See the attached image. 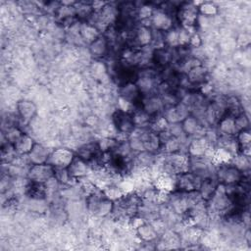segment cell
<instances>
[{"mask_svg": "<svg viewBox=\"0 0 251 251\" xmlns=\"http://www.w3.org/2000/svg\"><path fill=\"white\" fill-rule=\"evenodd\" d=\"M207 203V211L214 212L216 214H224L231 211L233 207L232 202L228 196L226 185L219 183L215 192L211 196Z\"/></svg>", "mask_w": 251, "mask_h": 251, "instance_id": "3957f363", "label": "cell"}, {"mask_svg": "<svg viewBox=\"0 0 251 251\" xmlns=\"http://www.w3.org/2000/svg\"><path fill=\"white\" fill-rule=\"evenodd\" d=\"M75 153L68 148H58L51 151L47 163L55 169H67L75 158Z\"/></svg>", "mask_w": 251, "mask_h": 251, "instance_id": "9c48e42d", "label": "cell"}, {"mask_svg": "<svg viewBox=\"0 0 251 251\" xmlns=\"http://www.w3.org/2000/svg\"><path fill=\"white\" fill-rule=\"evenodd\" d=\"M202 44V39L200 37V35L197 32H193L190 35V39H189V44L188 47H193V48H197L199 46H201Z\"/></svg>", "mask_w": 251, "mask_h": 251, "instance_id": "60d3db41", "label": "cell"}, {"mask_svg": "<svg viewBox=\"0 0 251 251\" xmlns=\"http://www.w3.org/2000/svg\"><path fill=\"white\" fill-rule=\"evenodd\" d=\"M168 126H169V123L167 122V120L165 119V117L162 114V115H159L152 119L149 128L157 133H160V132L167 130Z\"/></svg>", "mask_w": 251, "mask_h": 251, "instance_id": "836d02e7", "label": "cell"}, {"mask_svg": "<svg viewBox=\"0 0 251 251\" xmlns=\"http://www.w3.org/2000/svg\"><path fill=\"white\" fill-rule=\"evenodd\" d=\"M140 107L152 118L162 115L165 110L162 97L156 92L142 95Z\"/></svg>", "mask_w": 251, "mask_h": 251, "instance_id": "ba28073f", "label": "cell"}, {"mask_svg": "<svg viewBox=\"0 0 251 251\" xmlns=\"http://www.w3.org/2000/svg\"><path fill=\"white\" fill-rule=\"evenodd\" d=\"M102 191L110 200L114 202L123 197L125 194V191L122 189V187L116 183H111L107 185L104 189H102Z\"/></svg>", "mask_w": 251, "mask_h": 251, "instance_id": "1f68e13d", "label": "cell"}, {"mask_svg": "<svg viewBox=\"0 0 251 251\" xmlns=\"http://www.w3.org/2000/svg\"><path fill=\"white\" fill-rule=\"evenodd\" d=\"M34 144L35 142L29 135L23 133L22 136L13 144V147L17 155L26 156L31 151Z\"/></svg>", "mask_w": 251, "mask_h": 251, "instance_id": "cb8c5ba5", "label": "cell"}, {"mask_svg": "<svg viewBox=\"0 0 251 251\" xmlns=\"http://www.w3.org/2000/svg\"><path fill=\"white\" fill-rule=\"evenodd\" d=\"M50 153L51 151L46 146L40 143H35L31 151L26 155V157L31 165L44 164L47 163Z\"/></svg>", "mask_w": 251, "mask_h": 251, "instance_id": "2e32d148", "label": "cell"}, {"mask_svg": "<svg viewBox=\"0 0 251 251\" xmlns=\"http://www.w3.org/2000/svg\"><path fill=\"white\" fill-rule=\"evenodd\" d=\"M26 176L29 181L45 183L55 176V168L48 163L31 165L27 171Z\"/></svg>", "mask_w": 251, "mask_h": 251, "instance_id": "8992f818", "label": "cell"}, {"mask_svg": "<svg viewBox=\"0 0 251 251\" xmlns=\"http://www.w3.org/2000/svg\"><path fill=\"white\" fill-rule=\"evenodd\" d=\"M216 147L227 151L231 156L239 152V146L235 135H219Z\"/></svg>", "mask_w": 251, "mask_h": 251, "instance_id": "7402d4cb", "label": "cell"}, {"mask_svg": "<svg viewBox=\"0 0 251 251\" xmlns=\"http://www.w3.org/2000/svg\"><path fill=\"white\" fill-rule=\"evenodd\" d=\"M244 176V174L237 170L230 162L218 164L216 169V178L219 183L226 186L238 184Z\"/></svg>", "mask_w": 251, "mask_h": 251, "instance_id": "277c9868", "label": "cell"}, {"mask_svg": "<svg viewBox=\"0 0 251 251\" xmlns=\"http://www.w3.org/2000/svg\"><path fill=\"white\" fill-rule=\"evenodd\" d=\"M78 34L80 35V37L83 41L88 43V45L91 42H93L100 35L99 30L89 23L81 24V25L79 26Z\"/></svg>", "mask_w": 251, "mask_h": 251, "instance_id": "83f0119b", "label": "cell"}, {"mask_svg": "<svg viewBox=\"0 0 251 251\" xmlns=\"http://www.w3.org/2000/svg\"><path fill=\"white\" fill-rule=\"evenodd\" d=\"M131 117H132V121L135 127H149L151 121L153 119L141 107L134 110L131 113Z\"/></svg>", "mask_w": 251, "mask_h": 251, "instance_id": "f1b7e54d", "label": "cell"}, {"mask_svg": "<svg viewBox=\"0 0 251 251\" xmlns=\"http://www.w3.org/2000/svg\"><path fill=\"white\" fill-rule=\"evenodd\" d=\"M150 23L155 30L162 32H165L174 27V20L172 15L165 12L161 8L154 9Z\"/></svg>", "mask_w": 251, "mask_h": 251, "instance_id": "8fae6325", "label": "cell"}, {"mask_svg": "<svg viewBox=\"0 0 251 251\" xmlns=\"http://www.w3.org/2000/svg\"><path fill=\"white\" fill-rule=\"evenodd\" d=\"M17 110L20 118L24 123L30 122L37 113V108L35 104L29 100H21L17 104Z\"/></svg>", "mask_w": 251, "mask_h": 251, "instance_id": "ffe728a7", "label": "cell"}, {"mask_svg": "<svg viewBox=\"0 0 251 251\" xmlns=\"http://www.w3.org/2000/svg\"><path fill=\"white\" fill-rule=\"evenodd\" d=\"M153 11H154V8L152 6L143 4L136 9V18L140 21H146V20L150 21Z\"/></svg>", "mask_w": 251, "mask_h": 251, "instance_id": "d590c367", "label": "cell"}, {"mask_svg": "<svg viewBox=\"0 0 251 251\" xmlns=\"http://www.w3.org/2000/svg\"><path fill=\"white\" fill-rule=\"evenodd\" d=\"M179 25L184 28H191L196 25L199 20L198 5L194 2H183L176 12Z\"/></svg>", "mask_w": 251, "mask_h": 251, "instance_id": "5b68a950", "label": "cell"}, {"mask_svg": "<svg viewBox=\"0 0 251 251\" xmlns=\"http://www.w3.org/2000/svg\"><path fill=\"white\" fill-rule=\"evenodd\" d=\"M135 231L138 238L145 243L154 242L158 238V230L154 225L149 222H144L135 228Z\"/></svg>", "mask_w": 251, "mask_h": 251, "instance_id": "e0dca14e", "label": "cell"}, {"mask_svg": "<svg viewBox=\"0 0 251 251\" xmlns=\"http://www.w3.org/2000/svg\"><path fill=\"white\" fill-rule=\"evenodd\" d=\"M113 207L114 201L110 200L99 188L94 189L87 196L88 212L95 217H106L112 214Z\"/></svg>", "mask_w": 251, "mask_h": 251, "instance_id": "6da1fadb", "label": "cell"}, {"mask_svg": "<svg viewBox=\"0 0 251 251\" xmlns=\"http://www.w3.org/2000/svg\"><path fill=\"white\" fill-rule=\"evenodd\" d=\"M219 184V181L216 177H206L203 178L200 184V187L198 189L201 197L203 200L207 201L211 198L213 193L215 192L217 186Z\"/></svg>", "mask_w": 251, "mask_h": 251, "instance_id": "4316f807", "label": "cell"}, {"mask_svg": "<svg viewBox=\"0 0 251 251\" xmlns=\"http://www.w3.org/2000/svg\"><path fill=\"white\" fill-rule=\"evenodd\" d=\"M161 171L163 175L177 176L188 171V155L181 152L164 155L161 163Z\"/></svg>", "mask_w": 251, "mask_h": 251, "instance_id": "7a4b0ae2", "label": "cell"}, {"mask_svg": "<svg viewBox=\"0 0 251 251\" xmlns=\"http://www.w3.org/2000/svg\"><path fill=\"white\" fill-rule=\"evenodd\" d=\"M22 134L23 132L17 126H10L7 128L5 136H6L7 142L13 145L22 136Z\"/></svg>", "mask_w": 251, "mask_h": 251, "instance_id": "f35d334b", "label": "cell"}, {"mask_svg": "<svg viewBox=\"0 0 251 251\" xmlns=\"http://www.w3.org/2000/svg\"><path fill=\"white\" fill-rule=\"evenodd\" d=\"M191 32L189 31V28L181 27L178 28V45L179 46H188L189 39H190Z\"/></svg>", "mask_w": 251, "mask_h": 251, "instance_id": "ab89813d", "label": "cell"}, {"mask_svg": "<svg viewBox=\"0 0 251 251\" xmlns=\"http://www.w3.org/2000/svg\"><path fill=\"white\" fill-rule=\"evenodd\" d=\"M67 171H68L70 176L75 180L86 177L92 172L90 164L88 162L82 160L81 158H79L76 155L75 156V158L73 159V161L69 165V167L67 168Z\"/></svg>", "mask_w": 251, "mask_h": 251, "instance_id": "7c38bea8", "label": "cell"}, {"mask_svg": "<svg viewBox=\"0 0 251 251\" xmlns=\"http://www.w3.org/2000/svg\"><path fill=\"white\" fill-rule=\"evenodd\" d=\"M113 124H114L116 129L121 134H126V135H127V137L130 135V133L135 128V126L132 121L131 113L125 112L120 109H118L113 114Z\"/></svg>", "mask_w": 251, "mask_h": 251, "instance_id": "30bf717a", "label": "cell"}, {"mask_svg": "<svg viewBox=\"0 0 251 251\" xmlns=\"http://www.w3.org/2000/svg\"><path fill=\"white\" fill-rule=\"evenodd\" d=\"M189 115H190V110L181 101L172 107L166 108L163 112V116L165 117V119L169 124L181 123Z\"/></svg>", "mask_w": 251, "mask_h": 251, "instance_id": "4fadbf2b", "label": "cell"}, {"mask_svg": "<svg viewBox=\"0 0 251 251\" xmlns=\"http://www.w3.org/2000/svg\"><path fill=\"white\" fill-rule=\"evenodd\" d=\"M234 125H235V129H236V133L240 130L243 129H248L249 128V119L247 117V115L242 112L239 115H237L234 118Z\"/></svg>", "mask_w": 251, "mask_h": 251, "instance_id": "8d00e7d4", "label": "cell"}, {"mask_svg": "<svg viewBox=\"0 0 251 251\" xmlns=\"http://www.w3.org/2000/svg\"><path fill=\"white\" fill-rule=\"evenodd\" d=\"M119 97L128 102L131 105H137L141 103L142 94L139 91L134 81L126 82L123 84L119 89Z\"/></svg>", "mask_w": 251, "mask_h": 251, "instance_id": "5bb4252c", "label": "cell"}, {"mask_svg": "<svg viewBox=\"0 0 251 251\" xmlns=\"http://www.w3.org/2000/svg\"><path fill=\"white\" fill-rule=\"evenodd\" d=\"M186 79L189 84H203L206 82V78L208 76V71L207 69L202 65H198L191 70H189L186 74Z\"/></svg>", "mask_w": 251, "mask_h": 251, "instance_id": "44dd1931", "label": "cell"}, {"mask_svg": "<svg viewBox=\"0 0 251 251\" xmlns=\"http://www.w3.org/2000/svg\"><path fill=\"white\" fill-rule=\"evenodd\" d=\"M109 47V40L106 38L105 35L100 34L93 42L89 44V52L94 58L100 59L108 54Z\"/></svg>", "mask_w": 251, "mask_h": 251, "instance_id": "ac0fdd59", "label": "cell"}, {"mask_svg": "<svg viewBox=\"0 0 251 251\" xmlns=\"http://www.w3.org/2000/svg\"><path fill=\"white\" fill-rule=\"evenodd\" d=\"M164 40L166 47L176 48L178 47V29L177 28H171L164 32Z\"/></svg>", "mask_w": 251, "mask_h": 251, "instance_id": "d6a6232c", "label": "cell"}, {"mask_svg": "<svg viewBox=\"0 0 251 251\" xmlns=\"http://www.w3.org/2000/svg\"><path fill=\"white\" fill-rule=\"evenodd\" d=\"M229 162L243 174L248 173L250 171L251 162H250V156H248V155L238 152L237 154H235L231 157Z\"/></svg>", "mask_w": 251, "mask_h": 251, "instance_id": "f546056e", "label": "cell"}, {"mask_svg": "<svg viewBox=\"0 0 251 251\" xmlns=\"http://www.w3.org/2000/svg\"><path fill=\"white\" fill-rule=\"evenodd\" d=\"M156 161L157 154L148 151L138 152L133 157V165H135L139 169H148L152 167L156 163Z\"/></svg>", "mask_w": 251, "mask_h": 251, "instance_id": "603a6c76", "label": "cell"}, {"mask_svg": "<svg viewBox=\"0 0 251 251\" xmlns=\"http://www.w3.org/2000/svg\"><path fill=\"white\" fill-rule=\"evenodd\" d=\"M216 129L219 135H235L236 129L234 125V118L225 115L217 124Z\"/></svg>", "mask_w": 251, "mask_h": 251, "instance_id": "484cf974", "label": "cell"}, {"mask_svg": "<svg viewBox=\"0 0 251 251\" xmlns=\"http://www.w3.org/2000/svg\"><path fill=\"white\" fill-rule=\"evenodd\" d=\"M174 55L169 47H163L159 49H154L152 55V62L160 67H167L173 62Z\"/></svg>", "mask_w": 251, "mask_h": 251, "instance_id": "d4e9b609", "label": "cell"}, {"mask_svg": "<svg viewBox=\"0 0 251 251\" xmlns=\"http://www.w3.org/2000/svg\"><path fill=\"white\" fill-rule=\"evenodd\" d=\"M202 178L193 172L186 171L176 176V190L180 192H191L199 189Z\"/></svg>", "mask_w": 251, "mask_h": 251, "instance_id": "52a82bcc", "label": "cell"}, {"mask_svg": "<svg viewBox=\"0 0 251 251\" xmlns=\"http://www.w3.org/2000/svg\"><path fill=\"white\" fill-rule=\"evenodd\" d=\"M100 153L101 151L99 149L98 143L93 142V143H86L78 147L75 155L81 158L82 160L88 162L89 164H91L93 161L96 160V158L99 156Z\"/></svg>", "mask_w": 251, "mask_h": 251, "instance_id": "d6986e66", "label": "cell"}, {"mask_svg": "<svg viewBox=\"0 0 251 251\" xmlns=\"http://www.w3.org/2000/svg\"><path fill=\"white\" fill-rule=\"evenodd\" d=\"M118 142L119 140L117 141L116 139L113 138H103L97 143L101 152H112L116 148Z\"/></svg>", "mask_w": 251, "mask_h": 251, "instance_id": "74e56055", "label": "cell"}, {"mask_svg": "<svg viewBox=\"0 0 251 251\" xmlns=\"http://www.w3.org/2000/svg\"><path fill=\"white\" fill-rule=\"evenodd\" d=\"M132 39L135 47L142 48L149 46L152 41V29L146 25H141L134 28Z\"/></svg>", "mask_w": 251, "mask_h": 251, "instance_id": "9a60e30c", "label": "cell"}, {"mask_svg": "<svg viewBox=\"0 0 251 251\" xmlns=\"http://www.w3.org/2000/svg\"><path fill=\"white\" fill-rule=\"evenodd\" d=\"M238 146H239V152L250 156V144H251V134L249 129H243L238 131L235 134Z\"/></svg>", "mask_w": 251, "mask_h": 251, "instance_id": "4dcf8cb0", "label": "cell"}, {"mask_svg": "<svg viewBox=\"0 0 251 251\" xmlns=\"http://www.w3.org/2000/svg\"><path fill=\"white\" fill-rule=\"evenodd\" d=\"M199 15L204 17H212L218 14V7L213 2H201L198 6Z\"/></svg>", "mask_w": 251, "mask_h": 251, "instance_id": "e575fe53", "label": "cell"}]
</instances>
